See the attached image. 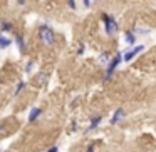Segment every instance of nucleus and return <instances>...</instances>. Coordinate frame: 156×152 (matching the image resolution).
I'll return each instance as SVG.
<instances>
[{"instance_id": "f257e3e1", "label": "nucleus", "mask_w": 156, "mask_h": 152, "mask_svg": "<svg viewBox=\"0 0 156 152\" xmlns=\"http://www.w3.org/2000/svg\"><path fill=\"white\" fill-rule=\"evenodd\" d=\"M37 37H39V42L47 49H51V47L55 45V32H54V29H52L51 25H47V24L39 25Z\"/></svg>"}, {"instance_id": "f03ea898", "label": "nucleus", "mask_w": 156, "mask_h": 152, "mask_svg": "<svg viewBox=\"0 0 156 152\" xmlns=\"http://www.w3.org/2000/svg\"><path fill=\"white\" fill-rule=\"evenodd\" d=\"M101 20L104 22V32H106L108 35H114V34H118L119 25H118V20H116L114 15L102 12V14H101Z\"/></svg>"}, {"instance_id": "7ed1b4c3", "label": "nucleus", "mask_w": 156, "mask_h": 152, "mask_svg": "<svg viewBox=\"0 0 156 152\" xmlns=\"http://www.w3.org/2000/svg\"><path fill=\"white\" fill-rule=\"evenodd\" d=\"M122 60H124V59H122V54H121V52H118L116 55H112L111 62H109V64L106 65V70H104V77H102V80L108 82L109 79H111L112 75H114L116 69H118L119 65H121V62H122Z\"/></svg>"}, {"instance_id": "20e7f679", "label": "nucleus", "mask_w": 156, "mask_h": 152, "mask_svg": "<svg viewBox=\"0 0 156 152\" xmlns=\"http://www.w3.org/2000/svg\"><path fill=\"white\" fill-rule=\"evenodd\" d=\"M143 50H144V45H134V47H131L129 50H126L124 54H122V59H124V62H131L133 59H134L136 55H139Z\"/></svg>"}, {"instance_id": "39448f33", "label": "nucleus", "mask_w": 156, "mask_h": 152, "mask_svg": "<svg viewBox=\"0 0 156 152\" xmlns=\"http://www.w3.org/2000/svg\"><path fill=\"white\" fill-rule=\"evenodd\" d=\"M14 44L17 45V49H19V52H20L22 55L27 52V44H25V37L20 34V32H15L14 34Z\"/></svg>"}, {"instance_id": "423d86ee", "label": "nucleus", "mask_w": 156, "mask_h": 152, "mask_svg": "<svg viewBox=\"0 0 156 152\" xmlns=\"http://www.w3.org/2000/svg\"><path fill=\"white\" fill-rule=\"evenodd\" d=\"M124 117H126L124 109H122V107H119V109H116V110H114V114L111 115V119H109V124H111V125H118V124H119V122H121Z\"/></svg>"}, {"instance_id": "0eeeda50", "label": "nucleus", "mask_w": 156, "mask_h": 152, "mask_svg": "<svg viewBox=\"0 0 156 152\" xmlns=\"http://www.w3.org/2000/svg\"><path fill=\"white\" fill-rule=\"evenodd\" d=\"M42 112H44V109H42V107H32L30 112H29V115H27V122H29V124L37 122L39 117L42 115Z\"/></svg>"}, {"instance_id": "6e6552de", "label": "nucleus", "mask_w": 156, "mask_h": 152, "mask_svg": "<svg viewBox=\"0 0 156 152\" xmlns=\"http://www.w3.org/2000/svg\"><path fill=\"white\" fill-rule=\"evenodd\" d=\"M14 29H15L14 22H10L9 19H2V20H0V32L9 34V32H14Z\"/></svg>"}, {"instance_id": "1a4fd4ad", "label": "nucleus", "mask_w": 156, "mask_h": 152, "mask_svg": "<svg viewBox=\"0 0 156 152\" xmlns=\"http://www.w3.org/2000/svg\"><path fill=\"white\" fill-rule=\"evenodd\" d=\"M12 44H14V39H10L7 34H4V32H0V50L9 49Z\"/></svg>"}, {"instance_id": "9d476101", "label": "nucleus", "mask_w": 156, "mask_h": 152, "mask_svg": "<svg viewBox=\"0 0 156 152\" xmlns=\"http://www.w3.org/2000/svg\"><path fill=\"white\" fill-rule=\"evenodd\" d=\"M124 42L128 45H131V47H134L136 42H138V35H136L134 30H126L124 32Z\"/></svg>"}, {"instance_id": "9b49d317", "label": "nucleus", "mask_w": 156, "mask_h": 152, "mask_svg": "<svg viewBox=\"0 0 156 152\" xmlns=\"http://www.w3.org/2000/svg\"><path fill=\"white\" fill-rule=\"evenodd\" d=\"M101 122H102V115H94V117H91V120H89V125H87V132L96 130V129L101 125Z\"/></svg>"}, {"instance_id": "f8f14e48", "label": "nucleus", "mask_w": 156, "mask_h": 152, "mask_svg": "<svg viewBox=\"0 0 156 152\" xmlns=\"http://www.w3.org/2000/svg\"><path fill=\"white\" fill-rule=\"evenodd\" d=\"M25 87H27V82H25V80H19L17 84H15V89H14V97L17 99L19 95H20L22 92H24V89H25Z\"/></svg>"}, {"instance_id": "ddd939ff", "label": "nucleus", "mask_w": 156, "mask_h": 152, "mask_svg": "<svg viewBox=\"0 0 156 152\" xmlns=\"http://www.w3.org/2000/svg\"><path fill=\"white\" fill-rule=\"evenodd\" d=\"M34 67H35V60H34V59H30V60H27V64L24 65V72H25V74H30V72L34 70Z\"/></svg>"}, {"instance_id": "4468645a", "label": "nucleus", "mask_w": 156, "mask_h": 152, "mask_svg": "<svg viewBox=\"0 0 156 152\" xmlns=\"http://www.w3.org/2000/svg\"><path fill=\"white\" fill-rule=\"evenodd\" d=\"M111 59H112L111 54H108V52H102L101 57H99V62H101V64H106V65H108L109 62H111Z\"/></svg>"}, {"instance_id": "2eb2a0df", "label": "nucleus", "mask_w": 156, "mask_h": 152, "mask_svg": "<svg viewBox=\"0 0 156 152\" xmlns=\"http://www.w3.org/2000/svg\"><path fill=\"white\" fill-rule=\"evenodd\" d=\"M45 80H47V74H45V72H39L37 77H35V82H37L39 85H42V84H45Z\"/></svg>"}, {"instance_id": "dca6fc26", "label": "nucleus", "mask_w": 156, "mask_h": 152, "mask_svg": "<svg viewBox=\"0 0 156 152\" xmlns=\"http://www.w3.org/2000/svg\"><path fill=\"white\" fill-rule=\"evenodd\" d=\"M134 32H136V35H148L151 30H149V29H146V27H139V29L136 27Z\"/></svg>"}, {"instance_id": "f3484780", "label": "nucleus", "mask_w": 156, "mask_h": 152, "mask_svg": "<svg viewBox=\"0 0 156 152\" xmlns=\"http://www.w3.org/2000/svg\"><path fill=\"white\" fill-rule=\"evenodd\" d=\"M96 2H98V0H82V5H84V8H91Z\"/></svg>"}, {"instance_id": "a211bd4d", "label": "nucleus", "mask_w": 156, "mask_h": 152, "mask_svg": "<svg viewBox=\"0 0 156 152\" xmlns=\"http://www.w3.org/2000/svg\"><path fill=\"white\" fill-rule=\"evenodd\" d=\"M67 2V7L71 8V10H76L77 8V4H76V0H66Z\"/></svg>"}, {"instance_id": "6ab92c4d", "label": "nucleus", "mask_w": 156, "mask_h": 152, "mask_svg": "<svg viewBox=\"0 0 156 152\" xmlns=\"http://www.w3.org/2000/svg\"><path fill=\"white\" fill-rule=\"evenodd\" d=\"M84 50H86L84 42H79V47H77V55H82V54H84Z\"/></svg>"}, {"instance_id": "aec40b11", "label": "nucleus", "mask_w": 156, "mask_h": 152, "mask_svg": "<svg viewBox=\"0 0 156 152\" xmlns=\"http://www.w3.org/2000/svg\"><path fill=\"white\" fill-rule=\"evenodd\" d=\"M7 130V122H0V135H4Z\"/></svg>"}, {"instance_id": "412c9836", "label": "nucleus", "mask_w": 156, "mask_h": 152, "mask_svg": "<svg viewBox=\"0 0 156 152\" xmlns=\"http://www.w3.org/2000/svg\"><path fill=\"white\" fill-rule=\"evenodd\" d=\"M45 152H59V145H51Z\"/></svg>"}, {"instance_id": "4be33fe9", "label": "nucleus", "mask_w": 156, "mask_h": 152, "mask_svg": "<svg viewBox=\"0 0 156 152\" xmlns=\"http://www.w3.org/2000/svg\"><path fill=\"white\" fill-rule=\"evenodd\" d=\"M86 152H96V147H94V144L87 145V149H86Z\"/></svg>"}, {"instance_id": "5701e85b", "label": "nucleus", "mask_w": 156, "mask_h": 152, "mask_svg": "<svg viewBox=\"0 0 156 152\" xmlns=\"http://www.w3.org/2000/svg\"><path fill=\"white\" fill-rule=\"evenodd\" d=\"M17 2H19V5H25V4H27V0H17Z\"/></svg>"}, {"instance_id": "b1692460", "label": "nucleus", "mask_w": 156, "mask_h": 152, "mask_svg": "<svg viewBox=\"0 0 156 152\" xmlns=\"http://www.w3.org/2000/svg\"><path fill=\"white\" fill-rule=\"evenodd\" d=\"M0 152H4V150H2V149H0Z\"/></svg>"}]
</instances>
